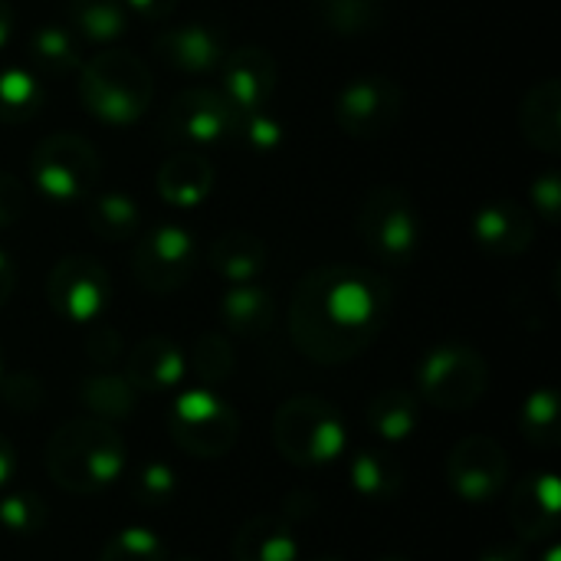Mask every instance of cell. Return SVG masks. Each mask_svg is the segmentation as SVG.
<instances>
[{
    "instance_id": "23",
    "label": "cell",
    "mask_w": 561,
    "mask_h": 561,
    "mask_svg": "<svg viewBox=\"0 0 561 561\" xmlns=\"http://www.w3.org/2000/svg\"><path fill=\"white\" fill-rule=\"evenodd\" d=\"M220 322L233 335L260 339L276 322V299L270 289H263L256 283H233L220 296Z\"/></svg>"
},
{
    "instance_id": "34",
    "label": "cell",
    "mask_w": 561,
    "mask_h": 561,
    "mask_svg": "<svg viewBox=\"0 0 561 561\" xmlns=\"http://www.w3.org/2000/svg\"><path fill=\"white\" fill-rule=\"evenodd\" d=\"M99 561H168V552L151 529L128 526L105 542Z\"/></svg>"
},
{
    "instance_id": "41",
    "label": "cell",
    "mask_w": 561,
    "mask_h": 561,
    "mask_svg": "<svg viewBox=\"0 0 561 561\" xmlns=\"http://www.w3.org/2000/svg\"><path fill=\"white\" fill-rule=\"evenodd\" d=\"M533 207L546 224H559L561 217V174L559 171H546L533 181L529 187Z\"/></svg>"
},
{
    "instance_id": "43",
    "label": "cell",
    "mask_w": 561,
    "mask_h": 561,
    "mask_svg": "<svg viewBox=\"0 0 561 561\" xmlns=\"http://www.w3.org/2000/svg\"><path fill=\"white\" fill-rule=\"evenodd\" d=\"M13 286H16V266H13L10 253L0 250V309H3L7 299L13 296Z\"/></svg>"
},
{
    "instance_id": "26",
    "label": "cell",
    "mask_w": 561,
    "mask_h": 561,
    "mask_svg": "<svg viewBox=\"0 0 561 561\" xmlns=\"http://www.w3.org/2000/svg\"><path fill=\"white\" fill-rule=\"evenodd\" d=\"M417 424H421V401H417V394H411L404 388H388V391L375 394L368 404V427L375 437H381L388 444L411 440Z\"/></svg>"
},
{
    "instance_id": "18",
    "label": "cell",
    "mask_w": 561,
    "mask_h": 561,
    "mask_svg": "<svg viewBox=\"0 0 561 561\" xmlns=\"http://www.w3.org/2000/svg\"><path fill=\"white\" fill-rule=\"evenodd\" d=\"M187 375L184 352L168 335H148L141 339L128 358H125V378L135 391L145 394H164L174 391Z\"/></svg>"
},
{
    "instance_id": "20",
    "label": "cell",
    "mask_w": 561,
    "mask_h": 561,
    "mask_svg": "<svg viewBox=\"0 0 561 561\" xmlns=\"http://www.w3.org/2000/svg\"><path fill=\"white\" fill-rule=\"evenodd\" d=\"M523 138L542 154L561 151V82L556 76L536 82L519 102Z\"/></svg>"
},
{
    "instance_id": "25",
    "label": "cell",
    "mask_w": 561,
    "mask_h": 561,
    "mask_svg": "<svg viewBox=\"0 0 561 561\" xmlns=\"http://www.w3.org/2000/svg\"><path fill=\"white\" fill-rule=\"evenodd\" d=\"M85 224H89V230L99 240L118 243V240L138 237V230H141V207L128 194H122V191L89 194L85 197Z\"/></svg>"
},
{
    "instance_id": "19",
    "label": "cell",
    "mask_w": 561,
    "mask_h": 561,
    "mask_svg": "<svg viewBox=\"0 0 561 561\" xmlns=\"http://www.w3.org/2000/svg\"><path fill=\"white\" fill-rule=\"evenodd\" d=\"M154 191L168 207H178V210L197 207L214 191L210 158H204L197 151H181V154L168 158L154 174Z\"/></svg>"
},
{
    "instance_id": "46",
    "label": "cell",
    "mask_w": 561,
    "mask_h": 561,
    "mask_svg": "<svg viewBox=\"0 0 561 561\" xmlns=\"http://www.w3.org/2000/svg\"><path fill=\"white\" fill-rule=\"evenodd\" d=\"M13 26H16V13H13L10 0H0V49L10 43V36H13Z\"/></svg>"
},
{
    "instance_id": "13",
    "label": "cell",
    "mask_w": 561,
    "mask_h": 561,
    "mask_svg": "<svg viewBox=\"0 0 561 561\" xmlns=\"http://www.w3.org/2000/svg\"><path fill=\"white\" fill-rule=\"evenodd\" d=\"M447 483L467 503H490L510 483V457L493 437H463L447 457Z\"/></svg>"
},
{
    "instance_id": "50",
    "label": "cell",
    "mask_w": 561,
    "mask_h": 561,
    "mask_svg": "<svg viewBox=\"0 0 561 561\" xmlns=\"http://www.w3.org/2000/svg\"><path fill=\"white\" fill-rule=\"evenodd\" d=\"M316 561H342V559H332V556H329V559H316Z\"/></svg>"
},
{
    "instance_id": "47",
    "label": "cell",
    "mask_w": 561,
    "mask_h": 561,
    "mask_svg": "<svg viewBox=\"0 0 561 561\" xmlns=\"http://www.w3.org/2000/svg\"><path fill=\"white\" fill-rule=\"evenodd\" d=\"M539 561H561V549L559 546H549V549H546V556H542Z\"/></svg>"
},
{
    "instance_id": "33",
    "label": "cell",
    "mask_w": 561,
    "mask_h": 561,
    "mask_svg": "<svg viewBox=\"0 0 561 561\" xmlns=\"http://www.w3.org/2000/svg\"><path fill=\"white\" fill-rule=\"evenodd\" d=\"M187 365L194 368V375L201 378L204 388H217V385L230 381V375L237 368V355L224 332H201L191 345Z\"/></svg>"
},
{
    "instance_id": "48",
    "label": "cell",
    "mask_w": 561,
    "mask_h": 561,
    "mask_svg": "<svg viewBox=\"0 0 561 561\" xmlns=\"http://www.w3.org/2000/svg\"><path fill=\"white\" fill-rule=\"evenodd\" d=\"M178 561H204V559H197V556H184V559H178Z\"/></svg>"
},
{
    "instance_id": "30",
    "label": "cell",
    "mask_w": 561,
    "mask_h": 561,
    "mask_svg": "<svg viewBox=\"0 0 561 561\" xmlns=\"http://www.w3.org/2000/svg\"><path fill=\"white\" fill-rule=\"evenodd\" d=\"M316 13L339 36H365L385 26L388 0H316Z\"/></svg>"
},
{
    "instance_id": "6",
    "label": "cell",
    "mask_w": 561,
    "mask_h": 561,
    "mask_svg": "<svg viewBox=\"0 0 561 561\" xmlns=\"http://www.w3.org/2000/svg\"><path fill=\"white\" fill-rule=\"evenodd\" d=\"M36 191L53 204H76L95 194L102 181V158L95 145L76 131H53L36 141L30 158Z\"/></svg>"
},
{
    "instance_id": "31",
    "label": "cell",
    "mask_w": 561,
    "mask_h": 561,
    "mask_svg": "<svg viewBox=\"0 0 561 561\" xmlns=\"http://www.w3.org/2000/svg\"><path fill=\"white\" fill-rule=\"evenodd\" d=\"M43 108V85L36 72L23 66L0 69V122L3 125H26Z\"/></svg>"
},
{
    "instance_id": "12",
    "label": "cell",
    "mask_w": 561,
    "mask_h": 561,
    "mask_svg": "<svg viewBox=\"0 0 561 561\" xmlns=\"http://www.w3.org/2000/svg\"><path fill=\"white\" fill-rule=\"evenodd\" d=\"M237 118L240 115L217 89L194 85L168 102L161 115V131L168 141L178 145H220L233 138Z\"/></svg>"
},
{
    "instance_id": "16",
    "label": "cell",
    "mask_w": 561,
    "mask_h": 561,
    "mask_svg": "<svg viewBox=\"0 0 561 561\" xmlns=\"http://www.w3.org/2000/svg\"><path fill=\"white\" fill-rule=\"evenodd\" d=\"M561 523V483L556 473L542 470L526 477L510 493V526L523 542L552 539Z\"/></svg>"
},
{
    "instance_id": "51",
    "label": "cell",
    "mask_w": 561,
    "mask_h": 561,
    "mask_svg": "<svg viewBox=\"0 0 561 561\" xmlns=\"http://www.w3.org/2000/svg\"><path fill=\"white\" fill-rule=\"evenodd\" d=\"M0 378H3V358H0Z\"/></svg>"
},
{
    "instance_id": "37",
    "label": "cell",
    "mask_w": 561,
    "mask_h": 561,
    "mask_svg": "<svg viewBox=\"0 0 561 561\" xmlns=\"http://www.w3.org/2000/svg\"><path fill=\"white\" fill-rule=\"evenodd\" d=\"M174 493H178V473L168 463L148 460L138 470V477H135V500L141 506H151V510L164 506L168 500H174Z\"/></svg>"
},
{
    "instance_id": "42",
    "label": "cell",
    "mask_w": 561,
    "mask_h": 561,
    "mask_svg": "<svg viewBox=\"0 0 561 561\" xmlns=\"http://www.w3.org/2000/svg\"><path fill=\"white\" fill-rule=\"evenodd\" d=\"M128 13L148 20V23H164L174 10H178V0H122Z\"/></svg>"
},
{
    "instance_id": "11",
    "label": "cell",
    "mask_w": 561,
    "mask_h": 561,
    "mask_svg": "<svg viewBox=\"0 0 561 561\" xmlns=\"http://www.w3.org/2000/svg\"><path fill=\"white\" fill-rule=\"evenodd\" d=\"M197 266V240L187 227L161 224L148 230L135 253H131V273L138 286L151 296L178 293Z\"/></svg>"
},
{
    "instance_id": "9",
    "label": "cell",
    "mask_w": 561,
    "mask_h": 561,
    "mask_svg": "<svg viewBox=\"0 0 561 561\" xmlns=\"http://www.w3.org/2000/svg\"><path fill=\"white\" fill-rule=\"evenodd\" d=\"M46 302L59 319L72 325L95 322L112 302L108 270L95 256H85V253L62 256L46 276Z\"/></svg>"
},
{
    "instance_id": "21",
    "label": "cell",
    "mask_w": 561,
    "mask_h": 561,
    "mask_svg": "<svg viewBox=\"0 0 561 561\" xmlns=\"http://www.w3.org/2000/svg\"><path fill=\"white\" fill-rule=\"evenodd\" d=\"M233 561H299V542L283 516H253L233 536Z\"/></svg>"
},
{
    "instance_id": "45",
    "label": "cell",
    "mask_w": 561,
    "mask_h": 561,
    "mask_svg": "<svg viewBox=\"0 0 561 561\" xmlns=\"http://www.w3.org/2000/svg\"><path fill=\"white\" fill-rule=\"evenodd\" d=\"M477 561H529L523 546H496L490 552H483Z\"/></svg>"
},
{
    "instance_id": "40",
    "label": "cell",
    "mask_w": 561,
    "mask_h": 561,
    "mask_svg": "<svg viewBox=\"0 0 561 561\" xmlns=\"http://www.w3.org/2000/svg\"><path fill=\"white\" fill-rule=\"evenodd\" d=\"M26 207H30V191H26V184H23L20 178L7 174V171H0V230L20 224L23 214H26Z\"/></svg>"
},
{
    "instance_id": "5",
    "label": "cell",
    "mask_w": 561,
    "mask_h": 561,
    "mask_svg": "<svg viewBox=\"0 0 561 561\" xmlns=\"http://www.w3.org/2000/svg\"><path fill=\"white\" fill-rule=\"evenodd\" d=\"M362 247L385 266H408L421 247V214L414 197L398 184H381L365 194L355 210Z\"/></svg>"
},
{
    "instance_id": "2",
    "label": "cell",
    "mask_w": 561,
    "mask_h": 561,
    "mask_svg": "<svg viewBox=\"0 0 561 561\" xmlns=\"http://www.w3.org/2000/svg\"><path fill=\"white\" fill-rule=\"evenodd\" d=\"M125 470V444L108 421L76 417L46 440V473L69 493H102Z\"/></svg>"
},
{
    "instance_id": "15",
    "label": "cell",
    "mask_w": 561,
    "mask_h": 561,
    "mask_svg": "<svg viewBox=\"0 0 561 561\" xmlns=\"http://www.w3.org/2000/svg\"><path fill=\"white\" fill-rule=\"evenodd\" d=\"M470 233H473V243L486 256L513 260L533 247L536 224H533L529 207H523L519 201H490L473 214Z\"/></svg>"
},
{
    "instance_id": "49",
    "label": "cell",
    "mask_w": 561,
    "mask_h": 561,
    "mask_svg": "<svg viewBox=\"0 0 561 561\" xmlns=\"http://www.w3.org/2000/svg\"><path fill=\"white\" fill-rule=\"evenodd\" d=\"M381 561H408V559H401V556H388V559H381Z\"/></svg>"
},
{
    "instance_id": "28",
    "label": "cell",
    "mask_w": 561,
    "mask_h": 561,
    "mask_svg": "<svg viewBox=\"0 0 561 561\" xmlns=\"http://www.w3.org/2000/svg\"><path fill=\"white\" fill-rule=\"evenodd\" d=\"M69 30L89 43H112L128 26V10L122 0H69Z\"/></svg>"
},
{
    "instance_id": "44",
    "label": "cell",
    "mask_w": 561,
    "mask_h": 561,
    "mask_svg": "<svg viewBox=\"0 0 561 561\" xmlns=\"http://www.w3.org/2000/svg\"><path fill=\"white\" fill-rule=\"evenodd\" d=\"M13 473H16V450H13V444L0 434V490L13 480Z\"/></svg>"
},
{
    "instance_id": "7",
    "label": "cell",
    "mask_w": 561,
    "mask_h": 561,
    "mask_svg": "<svg viewBox=\"0 0 561 561\" xmlns=\"http://www.w3.org/2000/svg\"><path fill=\"white\" fill-rule=\"evenodd\" d=\"M168 431L184 454L197 460H220L233 450L240 437V421L214 388L201 385L178 394L168 411Z\"/></svg>"
},
{
    "instance_id": "32",
    "label": "cell",
    "mask_w": 561,
    "mask_h": 561,
    "mask_svg": "<svg viewBox=\"0 0 561 561\" xmlns=\"http://www.w3.org/2000/svg\"><path fill=\"white\" fill-rule=\"evenodd\" d=\"M523 437L539 450H556L561 444V404L552 388H539L523 401L519 411Z\"/></svg>"
},
{
    "instance_id": "29",
    "label": "cell",
    "mask_w": 561,
    "mask_h": 561,
    "mask_svg": "<svg viewBox=\"0 0 561 561\" xmlns=\"http://www.w3.org/2000/svg\"><path fill=\"white\" fill-rule=\"evenodd\" d=\"M135 394L138 391L128 385V378L125 375H112V371H95L79 388V398L89 408V414L99 417V421H108V424L131 417Z\"/></svg>"
},
{
    "instance_id": "36",
    "label": "cell",
    "mask_w": 561,
    "mask_h": 561,
    "mask_svg": "<svg viewBox=\"0 0 561 561\" xmlns=\"http://www.w3.org/2000/svg\"><path fill=\"white\" fill-rule=\"evenodd\" d=\"M233 138L253 151V154H270L283 145V125L279 118H273L266 108H256V112H243L237 118V128H233Z\"/></svg>"
},
{
    "instance_id": "14",
    "label": "cell",
    "mask_w": 561,
    "mask_h": 561,
    "mask_svg": "<svg viewBox=\"0 0 561 561\" xmlns=\"http://www.w3.org/2000/svg\"><path fill=\"white\" fill-rule=\"evenodd\" d=\"M220 95L233 105L237 115L266 108L276 95L279 66L263 46H240L230 49L220 62Z\"/></svg>"
},
{
    "instance_id": "8",
    "label": "cell",
    "mask_w": 561,
    "mask_h": 561,
    "mask_svg": "<svg viewBox=\"0 0 561 561\" xmlns=\"http://www.w3.org/2000/svg\"><path fill=\"white\" fill-rule=\"evenodd\" d=\"M486 358L463 342H444L431 348L417 365V391L440 411H470L486 394Z\"/></svg>"
},
{
    "instance_id": "27",
    "label": "cell",
    "mask_w": 561,
    "mask_h": 561,
    "mask_svg": "<svg viewBox=\"0 0 561 561\" xmlns=\"http://www.w3.org/2000/svg\"><path fill=\"white\" fill-rule=\"evenodd\" d=\"M404 467L385 450H358L348 460V483L368 500H391L404 490Z\"/></svg>"
},
{
    "instance_id": "4",
    "label": "cell",
    "mask_w": 561,
    "mask_h": 561,
    "mask_svg": "<svg viewBox=\"0 0 561 561\" xmlns=\"http://www.w3.org/2000/svg\"><path fill=\"white\" fill-rule=\"evenodd\" d=\"M273 444L296 467H325L348 447L339 408L316 394H299L279 404L273 417Z\"/></svg>"
},
{
    "instance_id": "39",
    "label": "cell",
    "mask_w": 561,
    "mask_h": 561,
    "mask_svg": "<svg viewBox=\"0 0 561 561\" xmlns=\"http://www.w3.org/2000/svg\"><path fill=\"white\" fill-rule=\"evenodd\" d=\"M122 352H125L122 335H118L115 329H108V325H95V329L89 332V339H85V355H89V362H92L99 371L115 368L118 358H122Z\"/></svg>"
},
{
    "instance_id": "17",
    "label": "cell",
    "mask_w": 561,
    "mask_h": 561,
    "mask_svg": "<svg viewBox=\"0 0 561 561\" xmlns=\"http://www.w3.org/2000/svg\"><path fill=\"white\" fill-rule=\"evenodd\" d=\"M154 53L168 69L181 76H210L220 69L227 56V43L207 23H184V26L161 30L154 36Z\"/></svg>"
},
{
    "instance_id": "10",
    "label": "cell",
    "mask_w": 561,
    "mask_h": 561,
    "mask_svg": "<svg viewBox=\"0 0 561 561\" xmlns=\"http://www.w3.org/2000/svg\"><path fill=\"white\" fill-rule=\"evenodd\" d=\"M332 115L358 141L385 138L404 115V89L391 76H358L335 95Z\"/></svg>"
},
{
    "instance_id": "35",
    "label": "cell",
    "mask_w": 561,
    "mask_h": 561,
    "mask_svg": "<svg viewBox=\"0 0 561 561\" xmlns=\"http://www.w3.org/2000/svg\"><path fill=\"white\" fill-rule=\"evenodd\" d=\"M46 523V503L36 493L16 490L0 496V529L10 536H33Z\"/></svg>"
},
{
    "instance_id": "3",
    "label": "cell",
    "mask_w": 561,
    "mask_h": 561,
    "mask_svg": "<svg viewBox=\"0 0 561 561\" xmlns=\"http://www.w3.org/2000/svg\"><path fill=\"white\" fill-rule=\"evenodd\" d=\"M79 99L105 125H135L154 99V76L135 53L105 49L82 62Z\"/></svg>"
},
{
    "instance_id": "1",
    "label": "cell",
    "mask_w": 561,
    "mask_h": 561,
    "mask_svg": "<svg viewBox=\"0 0 561 561\" xmlns=\"http://www.w3.org/2000/svg\"><path fill=\"white\" fill-rule=\"evenodd\" d=\"M394 289L368 266L309 270L289 302V339L316 365H345L371 348L391 316Z\"/></svg>"
},
{
    "instance_id": "24",
    "label": "cell",
    "mask_w": 561,
    "mask_h": 561,
    "mask_svg": "<svg viewBox=\"0 0 561 561\" xmlns=\"http://www.w3.org/2000/svg\"><path fill=\"white\" fill-rule=\"evenodd\" d=\"M30 62L39 76L46 79H59V76H72L82 69V43L79 36L62 26V23H43L39 30L30 33Z\"/></svg>"
},
{
    "instance_id": "22",
    "label": "cell",
    "mask_w": 561,
    "mask_h": 561,
    "mask_svg": "<svg viewBox=\"0 0 561 561\" xmlns=\"http://www.w3.org/2000/svg\"><path fill=\"white\" fill-rule=\"evenodd\" d=\"M266 260H270L266 243L250 230H227V233L214 237V243L207 250L210 270L217 276H224L230 286L233 283H253L266 270Z\"/></svg>"
},
{
    "instance_id": "38",
    "label": "cell",
    "mask_w": 561,
    "mask_h": 561,
    "mask_svg": "<svg viewBox=\"0 0 561 561\" xmlns=\"http://www.w3.org/2000/svg\"><path fill=\"white\" fill-rule=\"evenodd\" d=\"M43 385L36 375H26V371H13V375H3L0 378V401L10 408V411H36L43 404Z\"/></svg>"
}]
</instances>
